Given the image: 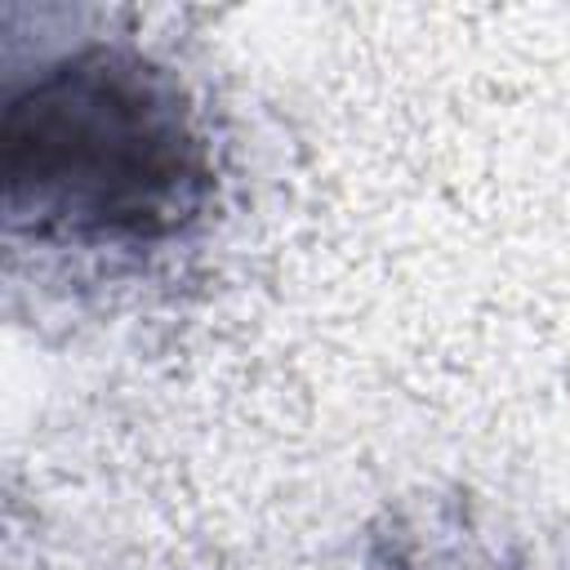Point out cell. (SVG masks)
<instances>
[{
    "label": "cell",
    "mask_w": 570,
    "mask_h": 570,
    "mask_svg": "<svg viewBox=\"0 0 570 570\" xmlns=\"http://www.w3.org/2000/svg\"><path fill=\"white\" fill-rule=\"evenodd\" d=\"M4 249L40 285L142 294L214 245L232 151L200 85L142 36L76 27L9 53L0 107Z\"/></svg>",
    "instance_id": "cell-1"
},
{
    "label": "cell",
    "mask_w": 570,
    "mask_h": 570,
    "mask_svg": "<svg viewBox=\"0 0 570 570\" xmlns=\"http://www.w3.org/2000/svg\"><path fill=\"white\" fill-rule=\"evenodd\" d=\"M436 570H508V566H436Z\"/></svg>",
    "instance_id": "cell-2"
}]
</instances>
